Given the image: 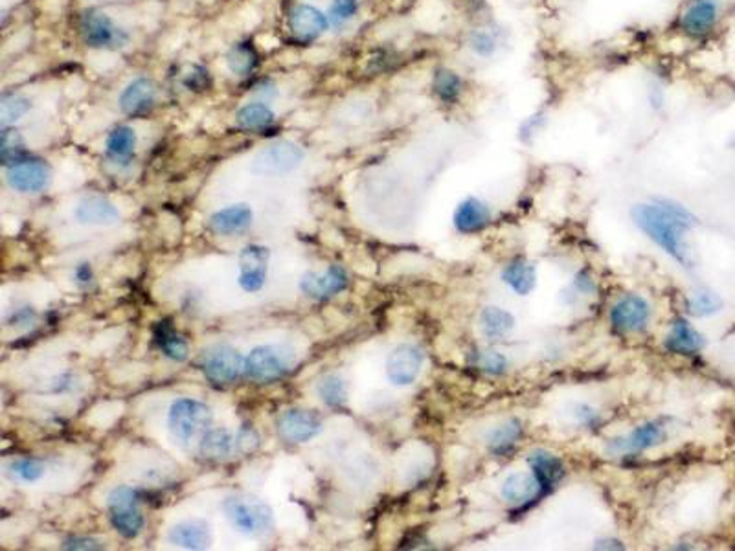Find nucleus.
Listing matches in <instances>:
<instances>
[{
  "label": "nucleus",
  "mask_w": 735,
  "mask_h": 551,
  "mask_svg": "<svg viewBox=\"0 0 735 551\" xmlns=\"http://www.w3.org/2000/svg\"><path fill=\"white\" fill-rule=\"evenodd\" d=\"M719 14V0H692L680 15V30L694 39L706 37L717 26Z\"/></svg>",
  "instance_id": "nucleus-12"
},
{
  "label": "nucleus",
  "mask_w": 735,
  "mask_h": 551,
  "mask_svg": "<svg viewBox=\"0 0 735 551\" xmlns=\"http://www.w3.org/2000/svg\"><path fill=\"white\" fill-rule=\"evenodd\" d=\"M489 221V208L482 200L469 197L458 205L455 212V226L464 234H473L483 228Z\"/></svg>",
  "instance_id": "nucleus-26"
},
{
  "label": "nucleus",
  "mask_w": 735,
  "mask_h": 551,
  "mask_svg": "<svg viewBox=\"0 0 735 551\" xmlns=\"http://www.w3.org/2000/svg\"><path fill=\"white\" fill-rule=\"evenodd\" d=\"M529 467L533 471V476L537 478L538 485L543 491L552 489L563 476V464L557 456L547 453V450H535L529 456Z\"/></svg>",
  "instance_id": "nucleus-25"
},
{
  "label": "nucleus",
  "mask_w": 735,
  "mask_h": 551,
  "mask_svg": "<svg viewBox=\"0 0 735 551\" xmlns=\"http://www.w3.org/2000/svg\"><path fill=\"white\" fill-rule=\"evenodd\" d=\"M318 397L324 400L327 407H340L346 403L348 399V386L345 379H340L338 375H326L318 386H317Z\"/></svg>",
  "instance_id": "nucleus-36"
},
{
  "label": "nucleus",
  "mask_w": 735,
  "mask_h": 551,
  "mask_svg": "<svg viewBox=\"0 0 735 551\" xmlns=\"http://www.w3.org/2000/svg\"><path fill=\"white\" fill-rule=\"evenodd\" d=\"M287 354H283L281 347L276 345H260L254 347L244 359V373L253 381L258 382H271L281 379L290 368Z\"/></svg>",
  "instance_id": "nucleus-8"
},
{
  "label": "nucleus",
  "mask_w": 735,
  "mask_h": 551,
  "mask_svg": "<svg viewBox=\"0 0 735 551\" xmlns=\"http://www.w3.org/2000/svg\"><path fill=\"white\" fill-rule=\"evenodd\" d=\"M575 416L579 418V421H583V423H586V425H596V421H598L596 412H594L591 407H584V405H579V407H577Z\"/></svg>",
  "instance_id": "nucleus-47"
},
{
  "label": "nucleus",
  "mask_w": 735,
  "mask_h": 551,
  "mask_svg": "<svg viewBox=\"0 0 735 551\" xmlns=\"http://www.w3.org/2000/svg\"><path fill=\"white\" fill-rule=\"evenodd\" d=\"M223 513L237 531L249 537H265L274 528L272 510L253 496L225 498Z\"/></svg>",
  "instance_id": "nucleus-2"
},
{
  "label": "nucleus",
  "mask_w": 735,
  "mask_h": 551,
  "mask_svg": "<svg viewBox=\"0 0 735 551\" xmlns=\"http://www.w3.org/2000/svg\"><path fill=\"white\" fill-rule=\"evenodd\" d=\"M79 33L83 42L96 50H118L129 42V33L100 12H88L81 17Z\"/></svg>",
  "instance_id": "nucleus-5"
},
{
  "label": "nucleus",
  "mask_w": 735,
  "mask_h": 551,
  "mask_svg": "<svg viewBox=\"0 0 735 551\" xmlns=\"http://www.w3.org/2000/svg\"><path fill=\"white\" fill-rule=\"evenodd\" d=\"M74 216L81 225L94 226H111L120 219L118 208L107 197L102 195H88L81 198L79 205L76 207Z\"/></svg>",
  "instance_id": "nucleus-18"
},
{
  "label": "nucleus",
  "mask_w": 735,
  "mask_h": 551,
  "mask_svg": "<svg viewBox=\"0 0 735 551\" xmlns=\"http://www.w3.org/2000/svg\"><path fill=\"white\" fill-rule=\"evenodd\" d=\"M6 474L14 482L35 483L44 476V465L35 458H19L6 467Z\"/></svg>",
  "instance_id": "nucleus-37"
},
{
  "label": "nucleus",
  "mask_w": 735,
  "mask_h": 551,
  "mask_svg": "<svg viewBox=\"0 0 735 551\" xmlns=\"http://www.w3.org/2000/svg\"><path fill=\"white\" fill-rule=\"evenodd\" d=\"M722 309V299L719 294L712 290H699L690 296L688 299V311L694 317H710Z\"/></svg>",
  "instance_id": "nucleus-39"
},
{
  "label": "nucleus",
  "mask_w": 735,
  "mask_h": 551,
  "mask_svg": "<svg viewBox=\"0 0 735 551\" xmlns=\"http://www.w3.org/2000/svg\"><path fill=\"white\" fill-rule=\"evenodd\" d=\"M346 287H348V274L338 265H331L326 272H308L300 280L302 292L317 299H326L329 296H335L345 290Z\"/></svg>",
  "instance_id": "nucleus-16"
},
{
  "label": "nucleus",
  "mask_w": 735,
  "mask_h": 551,
  "mask_svg": "<svg viewBox=\"0 0 735 551\" xmlns=\"http://www.w3.org/2000/svg\"><path fill=\"white\" fill-rule=\"evenodd\" d=\"M260 61V56L256 52V48L253 42H239L235 44L228 56H226V63L232 74L235 76H249L256 70Z\"/></svg>",
  "instance_id": "nucleus-30"
},
{
  "label": "nucleus",
  "mask_w": 735,
  "mask_h": 551,
  "mask_svg": "<svg viewBox=\"0 0 735 551\" xmlns=\"http://www.w3.org/2000/svg\"><path fill=\"white\" fill-rule=\"evenodd\" d=\"M359 12V0H333L329 8V23L342 26L350 23Z\"/></svg>",
  "instance_id": "nucleus-41"
},
{
  "label": "nucleus",
  "mask_w": 735,
  "mask_h": 551,
  "mask_svg": "<svg viewBox=\"0 0 735 551\" xmlns=\"http://www.w3.org/2000/svg\"><path fill=\"white\" fill-rule=\"evenodd\" d=\"M329 17L311 5H299L289 15L290 33L300 41H315L329 28Z\"/></svg>",
  "instance_id": "nucleus-17"
},
{
  "label": "nucleus",
  "mask_w": 735,
  "mask_h": 551,
  "mask_svg": "<svg viewBox=\"0 0 735 551\" xmlns=\"http://www.w3.org/2000/svg\"><path fill=\"white\" fill-rule=\"evenodd\" d=\"M662 437H664V428L653 421V423H646L636 430H632L625 437L612 441L611 450H614V453H640V450L658 445Z\"/></svg>",
  "instance_id": "nucleus-20"
},
{
  "label": "nucleus",
  "mask_w": 735,
  "mask_h": 551,
  "mask_svg": "<svg viewBox=\"0 0 735 551\" xmlns=\"http://www.w3.org/2000/svg\"><path fill=\"white\" fill-rule=\"evenodd\" d=\"M109 519L113 528L125 538H134L143 528V517L138 508V494L131 487H116L111 491L109 500Z\"/></svg>",
  "instance_id": "nucleus-6"
},
{
  "label": "nucleus",
  "mask_w": 735,
  "mask_h": 551,
  "mask_svg": "<svg viewBox=\"0 0 735 551\" xmlns=\"http://www.w3.org/2000/svg\"><path fill=\"white\" fill-rule=\"evenodd\" d=\"M480 326L487 338H502L513 329L515 318L504 309L485 308L480 315Z\"/></svg>",
  "instance_id": "nucleus-32"
},
{
  "label": "nucleus",
  "mask_w": 735,
  "mask_h": 551,
  "mask_svg": "<svg viewBox=\"0 0 735 551\" xmlns=\"http://www.w3.org/2000/svg\"><path fill=\"white\" fill-rule=\"evenodd\" d=\"M234 450H237V441L225 428L207 430L199 443V453L207 460H225Z\"/></svg>",
  "instance_id": "nucleus-27"
},
{
  "label": "nucleus",
  "mask_w": 735,
  "mask_h": 551,
  "mask_svg": "<svg viewBox=\"0 0 735 551\" xmlns=\"http://www.w3.org/2000/svg\"><path fill=\"white\" fill-rule=\"evenodd\" d=\"M210 85V74L203 67H195L186 78L184 87L189 90H205Z\"/></svg>",
  "instance_id": "nucleus-42"
},
{
  "label": "nucleus",
  "mask_w": 735,
  "mask_h": 551,
  "mask_svg": "<svg viewBox=\"0 0 735 551\" xmlns=\"http://www.w3.org/2000/svg\"><path fill=\"white\" fill-rule=\"evenodd\" d=\"M63 547H65V549H83V551H88V549H102L104 546H102L100 540H94V538H88V537H72V538H67V540H65Z\"/></svg>",
  "instance_id": "nucleus-45"
},
{
  "label": "nucleus",
  "mask_w": 735,
  "mask_h": 551,
  "mask_svg": "<svg viewBox=\"0 0 735 551\" xmlns=\"http://www.w3.org/2000/svg\"><path fill=\"white\" fill-rule=\"evenodd\" d=\"M469 48L473 50V52H474L478 58L487 60V58H493V56L499 52L501 39H499V35L495 33V30L480 28V30H474V32L469 35Z\"/></svg>",
  "instance_id": "nucleus-38"
},
{
  "label": "nucleus",
  "mask_w": 735,
  "mask_h": 551,
  "mask_svg": "<svg viewBox=\"0 0 735 551\" xmlns=\"http://www.w3.org/2000/svg\"><path fill=\"white\" fill-rule=\"evenodd\" d=\"M271 253L265 246L249 244L239 254V285L247 292H258L267 281Z\"/></svg>",
  "instance_id": "nucleus-11"
},
{
  "label": "nucleus",
  "mask_w": 735,
  "mask_h": 551,
  "mask_svg": "<svg viewBox=\"0 0 735 551\" xmlns=\"http://www.w3.org/2000/svg\"><path fill=\"white\" fill-rule=\"evenodd\" d=\"M8 184L19 193H39L52 182V170L44 161L23 159L6 171Z\"/></svg>",
  "instance_id": "nucleus-9"
},
{
  "label": "nucleus",
  "mask_w": 735,
  "mask_h": 551,
  "mask_svg": "<svg viewBox=\"0 0 735 551\" xmlns=\"http://www.w3.org/2000/svg\"><path fill=\"white\" fill-rule=\"evenodd\" d=\"M201 366L207 379L216 384H228L235 382L244 372V359L235 347L228 344H217L207 349Z\"/></svg>",
  "instance_id": "nucleus-7"
},
{
  "label": "nucleus",
  "mask_w": 735,
  "mask_h": 551,
  "mask_svg": "<svg viewBox=\"0 0 735 551\" xmlns=\"http://www.w3.org/2000/svg\"><path fill=\"white\" fill-rule=\"evenodd\" d=\"M235 122L239 129L251 131V133H262L267 131L274 124V113L267 104H249L239 109Z\"/></svg>",
  "instance_id": "nucleus-29"
},
{
  "label": "nucleus",
  "mask_w": 735,
  "mask_h": 551,
  "mask_svg": "<svg viewBox=\"0 0 735 551\" xmlns=\"http://www.w3.org/2000/svg\"><path fill=\"white\" fill-rule=\"evenodd\" d=\"M304 149L290 140H280L254 157L251 171L258 177H281L297 170L304 162Z\"/></svg>",
  "instance_id": "nucleus-4"
},
{
  "label": "nucleus",
  "mask_w": 735,
  "mask_h": 551,
  "mask_svg": "<svg viewBox=\"0 0 735 551\" xmlns=\"http://www.w3.org/2000/svg\"><path fill=\"white\" fill-rule=\"evenodd\" d=\"M649 99H651V104H655V106H662V102H664V97H662V94H660L658 88L653 90V94H651Z\"/></svg>",
  "instance_id": "nucleus-50"
},
{
  "label": "nucleus",
  "mask_w": 735,
  "mask_h": 551,
  "mask_svg": "<svg viewBox=\"0 0 735 551\" xmlns=\"http://www.w3.org/2000/svg\"><path fill=\"white\" fill-rule=\"evenodd\" d=\"M423 366L421 349L412 344H401L390 354L386 361V375L391 384L410 386Z\"/></svg>",
  "instance_id": "nucleus-10"
},
{
  "label": "nucleus",
  "mask_w": 735,
  "mask_h": 551,
  "mask_svg": "<svg viewBox=\"0 0 735 551\" xmlns=\"http://www.w3.org/2000/svg\"><path fill=\"white\" fill-rule=\"evenodd\" d=\"M575 285H579V289H581V290H591V289L594 287L591 280H586V278H584V274H579V276L575 278Z\"/></svg>",
  "instance_id": "nucleus-49"
},
{
  "label": "nucleus",
  "mask_w": 735,
  "mask_h": 551,
  "mask_svg": "<svg viewBox=\"0 0 735 551\" xmlns=\"http://www.w3.org/2000/svg\"><path fill=\"white\" fill-rule=\"evenodd\" d=\"M502 280H504L517 294L526 296V294H529V292L533 290V287H535L537 272H535V267H533V265H529V263H526V262H522V260H517V262L510 263V265L504 269Z\"/></svg>",
  "instance_id": "nucleus-31"
},
{
  "label": "nucleus",
  "mask_w": 735,
  "mask_h": 551,
  "mask_svg": "<svg viewBox=\"0 0 735 551\" xmlns=\"http://www.w3.org/2000/svg\"><path fill=\"white\" fill-rule=\"evenodd\" d=\"M612 326L621 333H634L646 327L649 320V306L642 296L629 294L621 298L611 313Z\"/></svg>",
  "instance_id": "nucleus-14"
},
{
  "label": "nucleus",
  "mask_w": 735,
  "mask_h": 551,
  "mask_svg": "<svg viewBox=\"0 0 735 551\" xmlns=\"http://www.w3.org/2000/svg\"><path fill=\"white\" fill-rule=\"evenodd\" d=\"M136 133L129 125L115 127L106 140V153L118 166H127L134 159Z\"/></svg>",
  "instance_id": "nucleus-24"
},
{
  "label": "nucleus",
  "mask_w": 735,
  "mask_h": 551,
  "mask_svg": "<svg viewBox=\"0 0 735 551\" xmlns=\"http://www.w3.org/2000/svg\"><path fill=\"white\" fill-rule=\"evenodd\" d=\"M170 544L184 549H205L212 542V535L207 524L188 520L173 526L168 533Z\"/></svg>",
  "instance_id": "nucleus-21"
},
{
  "label": "nucleus",
  "mask_w": 735,
  "mask_h": 551,
  "mask_svg": "<svg viewBox=\"0 0 735 551\" xmlns=\"http://www.w3.org/2000/svg\"><path fill=\"white\" fill-rule=\"evenodd\" d=\"M212 425V410L201 400L177 399L168 414V427L175 439L188 443L205 434Z\"/></svg>",
  "instance_id": "nucleus-3"
},
{
  "label": "nucleus",
  "mask_w": 735,
  "mask_h": 551,
  "mask_svg": "<svg viewBox=\"0 0 735 551\" xmlns=\"http://www.w3.org/2000/svg\"><path fill=\"white\" fill-rule=\"evenodd\" d=\"M538 489H541V485H538L533 474L515 473L504 480L501 494L510 504H526L535 498Z\"/></svg>",
  "instance_id": "nucleus-28"
},
{
  "label": "nucleus",
  "mask_w": 735,
  "mask_h": 551,
  "mask_svg": "<svg viewBox=\"0 0 735 551\" xmlns=\"http://www.w3.org/2000/svg\"><path fill=\"white\" fill-rule=\"evenodd\" d=\"M543 116L541 115H535V116H531V118H528L524 124H522V127H520V136L524 138L526 134H533L535 131H538V127L543 125Z\"/></svg>",
  "instance_id": "nucleus-46"
},
{
  "label": "nucleus",
  "mask_w": 735,
  "mask_h": 551,
  "mask_svg": "<svg viewBox=\"0 0 735 551\" xmlns=\"http://www.w3.org/2000/svg\"><path fill=\"white\" fill-rule=\"evenodd\" d=\"M157 102V87L150 78L133 79L120 94V109L127 116H142L150 113Z\"/></svg>",
  "instance_id": "nucleus-15"
},
{
  "label": "nucleus",
  "mask_w": 735,
  "mask_h": 551,
  "mask_svg": "<svg viewBox=\"0 0 735 551\" xmlns=\"http://www.w3.org/2000/svg\"><path fill=\"white\" fill-rule=\"evenodd\" d=\"M632 219L662 250L684 267H692V250L685 243V232L695 226V217L673 200L658 198L653 203L636 205Z\"/></svg>",
  "instance_id": "nucleus-1"
},
{
  "label": "nucleus",
  "mask_w": 735,
  "mask_h": 551,
  "mask_svg": "<svg viewBox=\"0 0 735 551\" xmlns=\"http://www.w3.org/2000/svg\"><path fill=\"white\" fill-rule=\"evenodd\" d=\"M76 278H78V281H81V283L90 281V278H92L90 267H88V265H79V267L76 269Z\"/></svg>",
  "instance_id": "nucleus-48"
},
{
  "label": "nucleus",
  "mask_w": 735,
  "mask_h": 551,
  "mask_svg": "<svg viewBox=\"0 0 735 551\" xmlns=\"http://www.w3.org/2000/svg\"><path fill=\"white\" fill-rule=\"evenodd\" d=\"M26 143L19 131L12 127H3V140H0V157L6 168L26 159Z\"/></svg>",
  "instance_id": "nucleus-35"
},
{
  "label": "nucleus",
  "mask_w": 735,
  "mask_h": 551,
  "mask_svg": "<svg viewBox=\"0 0 735 551\" xmlns=\"http://www.w3.org/2000/svg\"><path fill=\"white\" fill-rule=\"evenodd\" d=\"M161 349L164 352L166 357H170L171 361L182 363L188 359V344L171 329L162 327V331L157 335Z\"/></svg>",
  "instance_id": "nucleus-40"
},
{
  "label": "nucleus",
  "mask_w": 735,
  "mask_h": 551,
  "mask_svg": "<svg viewBox=\"0 0 735 551\" xmlns=\"http://www.w3.org/2000/svg\"><path fill=\"white\" fill-rule=\"evenodd\" d=\"M464 90H465V81L458 72L446 69V67H441L434 72L432 94L436 96L439 104H446V106L458 104L464 96Z\"/></svg>",
  "instance_id": "nucleus-23"
},
{
  "label": "nucleus",
  "mask_w": 735,
  "mask_h": 551,
  "mask_svg": "<svg viewBox=\"0 0 735 551\" xmlns=\"http://www.w3.org/2000/svg\"><path fill=\"white\" fill-rule=\"evenodd\" d=\"M278 432L289 443H308L322 432V421L309 410L290 409L280 416Z\"/></svg>",
  "instance_id": "nucleus-13"
},
{
  "label": "nucleus",
  "mask_w": 735,
  "mask_h": 551,
  "mask_svg": "<svg viewBox=\"0 0 735 551\" xmlns=\"http://www.w3.org/2000/svg\"><path fill=\"white\" fill-rule=\"evenodd\" d=\"M666 347L673 354L695 355L704 347V336L685 320H676L666 338Z\"/></svg>",
  "instance_id": "nucleus-22"
},
{
  "label": "nucleus",
  "mask_w": 735,
  "mask_h": 551,
  "mask_svg": "<svg viewBox=\"0 0 735 551\" xmlns=\"http://www.w3.org/2000/svg\"><path fill=\"white\" fill-rule=\"evenodd\" d=\"M235 441H237V450L239 453H253V450L258 446V443H260V437H258V434L253 430V428H243L237 436H235Z\"/></svg>",
  "instance_id": "nucleus-43"
},
{
  "label": "nucleus",
  "mask_w": 735,
  "mask_h": 551,
  "mask_svg": "<svg viewBox=\"0 0 735 551\" xmlns=\"http://www.w3.org/2000/svg\"><path fill=\"white\" fill-rule=\"evenodd\" d=\"M480 366L483 370H487V372H492V373H502L504 368H506V357H502L497 352H487V354L482 355Z\"/></svg>",
  "instance_id": "nucleus-44"
},
{
  "label": "nucleus",
  "mask_w": 735,
  "mask_h": 551,
  "mask_svg": "<svg viewBox=\"0 0 735 551\" xmlns=\"http://www.w3.org/2000/svg\"><path fill=\"white\" fill-rule=\"evenodd\" d=\"M32 109L30 99L23 94H5L0 99V122L3 127H12Z\"/></svg>",
  "instance_id": "nucleus-34"
},
{
  "label": "nucleus",
  "mask_w": 735,
  "mask_h": 551,
  "mask_svg": "<svg viewBox=\"0 0 735 551\" xmlns=\"http://www.w3.org/2000/svg\"><path fill=\"white\" fill-rule=\"evenodd\" d=\"M253 210L247 205H234L210 217V230L219 235H234L247 230L253 223Z\"/></svg>",
  "instance_id": "nucleus-19"
},
{
  "label": "nucleus",
  "mask_w": 735,
  "mask_h": 551,
  "mask_svg": "<svg viewBox=\"0 0 735 551\" xmlns=\"http://www.w3.org/2000/svg\"><path fill=\"white\" fill-rule=\"evenodd\" d=\"M522 427L519 419H510L504 425L497 427L492 434H489V448L493 450L495 455H506L508 450L517 443L520 437Z\"/></svg>",
  "instance_id": "nucleus-33"
}]
</instances>
